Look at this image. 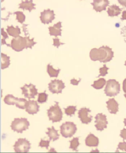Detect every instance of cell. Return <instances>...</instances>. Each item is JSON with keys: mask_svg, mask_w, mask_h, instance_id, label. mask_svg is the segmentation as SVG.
Here are the masks:
<instances>
[{"mask_svg": "<svg viewBox=\"0 0 126 153\" xmlns=\"http://www.w3.org/2000/svg\"><path fill=\"white\" fill-rule=\"evenodd\" d=\"M113 57L112 50L107 46H103L99 49L93 48L90 52V57L92 61H99L101 63L110 62Z\"/></svg>", "mask_w": 126, "mask_h": 153, "instance_id": "6da1fadb", "label": "cell"}, {"mask_svg": "<svg viewBox=\"0 0 126 153\" xmlns=\"http://www.w3.org/2000/svg\"><path fill=\"white\" fill-rule=\"evenodd\" d=\"M34 38L30 39V36L22 37L19 36L17 37L13 38L11 41V48L16 52H19L23 51L24 49H32L37 42L34 41Z\"/></svg>", "mask_w": 126, "mask_h": 153, "instance_id": "7a4b0ae2", "label": "cell"}, {"mask_svg": "<svg viewBox=\"0 0 126 153\" xmlns=\"http://www.w3.org/2000/svg\"><path fill=\"white\" fill-rule=\"evenodd\" d=\"M55 102V105L51 106L50 109L47 110V115L49 120L51 121L52 123L60 122L63 118V112L60 107H59V102Z\"/></svg>", "mask_w": 126, "mask_h": 153, "instance_id": "3957f363", "label": "cell"}, {"mask_svg": "<svg viewBox=\"0 0 126 153\" xmlns=\"http://www.w3.org/2000/svg\"><path fill=\"white\" fill-rule=\"evenodd\" d=\"M104 91V93L107 96H115L120 93V85L116 79H109L106 82V85Z\"/></svg>", "mask_w": 126, "mask_h": 153, "instance_id": "277c9868", "label": "cell"}, {"mask_svg": "<svg viewBox=\"0 0 126 153\" xmlns=\"http://www.w3.org/2000/svg\"><path fill=\"white\" fill-rule=\"evenodd\" d=\"M30 123L28 119L25 118H16L11 123V130L17 133L22 134L24 131H26L29 128Z\"/></svg>", "mask_w": 126, "mask_h": 153, "instance_id": "5b68a950", "label": "cell"}, {"mask_svg": "<svg viewBox=\"0 0 126 153\" xmlns=\"http://www.w3.org/2000/svg\"><path fill=\"white\" fill-rule=\"evenodd\" d=\"M4 103L8 105H14L20 109H24L26 108L27 100L26 99L18 98L15 97L13 95L8 94L5 96L4 100Z\"/></svg>", "mask_w": 126, "mask_h": 153, "instance_id": "8992f818", "label": "cell"}, {"mask_svg": "<svg viewBox=\"0 0 126 153\" xmlns=\"http://www.w3.org/2000/svg\"><path fill=\"white\" fill-rule=\"evenodd\" d=\"M60 133L64 138L73 137L77 131L76 125L72 122H66L60 126Z\"/></svg>", "mask_w": 126, "mask_h": 153, "instance_id": "52a82bcc", "label": "cell"}, {"mask_svg": "<svg viewBox=\"0 0 126 153\" xmlns=\"http://www.w3.org/2000/svg\"><path fill=\"white\" fill-rule=\"evenodd\" d=\"M31 144L26 138H19L14 145L15 152L27 153L31 149Z\"/></svg>", "mask_w": 126, "mask_h": 153, "instance_id": "ba28073f", "label": "cell"}, {"mask_svg": "<svg viewBox=\"0 0 126 153\" xmlns=\"http://www.w3.org/2000/svg\"><path fill=\"white\" fill-rule=\"evenodd\" d=\"M20 89L22 90V94L24 95L26 98L34 99L35 96L38 94V90L36 88V85L30 83L29 85L25 84L23 87L21 88Z\"/></svg>", "mask_w": 126, "mask_h": 153, "instance_id": "9c48e42d", "label": "cell"}, {"mask_svg": "<svg viewBox=\"0 0 126 153\" xmlns=\"http://www.w3.org/2000/svg\"><path fill=\"white\" fill-rule=\"evenodd\" d=\"M66 87L62 80L55 79L52 80L48 83V89L52 94L62 93V90Z\"/></svg>", "mask_w": 126, "mask_h": 153, "instance_id": "30bf717a", "label": "cell"}, {"mask_svg": "<svg viewBox=\"0 0 126 153\" xmlns=\"http://www.w3.org/2000/svg\"><path fill=\"white\" fill-rule=\"evenodd\" d=\"M96 120L94 121L95 127L97 130L100 131H103L104 128H107V125L108 122L107 121L106 116L103 114H98L94 117Z\"/></svg>", "mask_w": 126, "mask_h": 153, "instance_id": "8fae6325", "label": "cell"}, {"mask_svg": "<svg viewBox=\"0 0 126 153\" xmlns=\"http://www.w3.org/2000/svg\"><path fill=\"white\" fill-rule=\"evenodd\" d=\"M55 16L53 10L48 9L44 10V11L40 13V19L42 23L49 24L52 23V21L55 19Z\"/></svg>", "mask_w": 126, "mask_h": 153, "instance_id": "7c38bea8", "label": "cell"}, {"mask_svg": "<svg viewBox=\"0 0 126 153\" xmlns=\"http://www.w3.org/2000/svg\"><path fill=\"white\" fill-rule=\"evenodd\" d=\"M91 111L90 109L86 108H80L78 111V118H80L82 124H88L92 121L93 116H88V113Z\"/></svg>", "mask_w": 126, "mask_h": 153, "instance_id": "4fadbf2b", "label": "cell"}, {"mask_svg": "<svg viewBox=\"0 0 126 153\" xmlns=\"http://www.w3.org/2000/svg\"><path fill=\"white\" fill-rule=\"evenodd\" d=\"M91 4L93 6V9L96 12L100 13L106 10V7L109 6L110 1L109 0H93V2Z\"/></svg>", "mask_w": 126, "mask_h": 153, "instance_id": "5bb4252c", "label": "cell"}, {"mask_svg": "<svg viewBox=\"0 0 126 153\" xmlns=\"http://www.w3.org/2000/svg\"><path fill=\"white\" fill-rule=\"evenodd\" d=\"M39 108L40 106L38 104L37 102L29 100L27 104L26 111L30 114L34 115L38 112Z\"/></svg>", "mask_w": 126, "mask_h": 153, "instance_id": "9a60e30c", "label": "cell"}, {"mask_svg": "<svg viewBox=\"0 0 126 153\" xmlns=\"http://www.w3.org/2000/svg\"><path fill=\"white\" fill-rule=\"evenodd\" d=\"M106 103L108 111L110 114H115L119 111V104L115 99H110Z\"/></svg>", "mask_w": 126, "mask_h": 153, "instance_id": "2e32d148", "label": "cell"}, {"mask_svg": "<svg viewBox=\"0 0 126 153\" xmlns=\"http://www.w3.org/2000/svg\"><path fill=\"white\" fill-rule=\"evenodd\" d=\"M62 22H58L55 24L53 27H48L50 34L51 36H55L57 37L58 36H62Z\"/></svg>", "mask_w": 126, "mask_h": 153, "instance_id": "e0dca14e", "label": "cell"}, {"mask_svg": "<svg viewBox=\"0 0 126 153\" xmlns=\"http://www.w3.org/2000/svg\"><path fill=\"white\" fill-rule=\"evenodd\" d=\"M85 144L88 147H97L99 144V138L93 134H90L85 139Z\"/></svg>", "mask_w": 126, "mask_h": 153, "instance_id": "ac0fdd59", "label": "cell"}, {"mask_svg": "<svg viewBox=\"0 0 126 153\" xmlns=\"http://www.w3.org/2000/svg\"><path fill=\"white\" fill-rule=\"evenodd\" d=\"M19 5V8L22 9L24 10H29L30 13L31 12L32 10L36 9V7H34L36 4L33 3V0H25V1H22Z\"/></svg>", "mask_w": 126, "mask_h": 153, "instance_id": "d6986e66", "label": "cell"}, {"mask_svg": "<svg viewBox=\"0 0 126 153\" xmlns=\"http://www.w3.org/2000/svg\"><path fill=\"white\" fill-rule=\"evenodd\" d=\"M122 9L120 8L116 4H113L109 7L107 10V13L110 17L118 16L120 15L122 11Z\"/></svg>", "mask_w": 126, "mask_h": 153, "instance_id": "ffe728a7", "label": "cell"}, {"mask_svg": "<svg viewBox=\"0 0 126 153\" xmlns=\"http://www.w3.org/2000/svg\"><path fill=\"white\" fill-rule=\"evenodd\" d=\"M47 130H48V131L45 133L48 135V137H50V140L55 141L59 139V134L58 133V130H55L53 126H52L51 128H48Z\"/></svg>", "mask_w": 126, "mask_h": 153, "instance_id": "44dd1931", "label": "cell"}, {"mask_svg": "<svg viewBox=\"0 0 126 153\" xmlns=\"http://www.w3.org/2000/svg\"><path fill=\"white\" fill-rule=\"evenodd\" d=\"M7 33H8L9 36L14 37H17L21 34L20 29L18 26L14 27L12 25L11 26H8L7 29Z\"/></svg>", "mask_w": 126, "mask_h": 153, "instance_id": "7402d4cb", "label": "cell"}, {"mask_svg": "<svg viewBox=\"0 0 126 153\" xmlns=\"http://www.w3.org/2000/svg\"><path fill=\"white\" fill-rule=\"evenodd\" d=\"M60 71V69L57 70L54 69L53 67V66L51 65L50 64H48V65L47 66V72L48 73V75L51 78H53V77L57 78Z\"/></svg>", "mask_w": 126, "mask_h": 153, "instance_id": "603a6c76", "label": "cell"}, {"mask_svg": "<svg viewBox=\"0 0 126 153\" xmlns=\"http://www.w3.org/2000/svg\"><path fill=\"white\" fill-rule=\"evenodd\" d=\"M1 62H2V69L8 68L10 66V57L8 56L6 54L1 53Z\"/></svg>", "mask_w": 126, "mask_h": 153, "instance_id": "cb8c5ba5", "label": "cell"}, {"mask_svg": "<svg viewBox=\"0 0 126 153\" xmlns=\"http://www.w3.org/2000/svg\"><path fill=\"white\" fill-rule=\"evenodd\" d=\"M106 83V79L104 78H100L97 81H94V84L91 85L94 89H102L104 85Z\"/></svg>", "mask_w": 126, "mask_h": 153, "instance_id": "d4e9b609", "label": "cell"}, {"mask_svg": "<svg viewBox=\"0 0 126 153\" xmlns=\"http://www.w3.org/2000/svg\"><path fill=\"white\" fill-rule=\"evenodd\" d=\"M70 149H71L73 151H76V152H78L77 147L80 145L79 142V138L78 137H74L70 141Z\"/></svg>", "mask_w": 126, "mask_h": 153, "instance_id": "484cf974", "label": "cell"}, {"mask_svg": "<svg viewBox=\"0 0 126 153\" xmlns=\"http://www.w3.org/2000/svg\"><path fill=\"white\" fill-rule=\"evenodd\" d=\"M14 14H16V19L19 23L22 24L24 22H25L26 16H25V14L23 13V12L16 11V12H14Z\"/></svg>", "mask_w": 126, "mask_h": 153, "instance_id": "4316f807", "label": "cell"}, {"mask_svg": "<svg viewBox=\"0 0 126 153\" xmlns=\"http://www.w3.org/2000/svg\"><path fill=\"white\" fill-rule=\"evenodd\" d=\"M64 109L65 114L68 116H72L76 111V106H69Z\"/></svg>", "mask_w": 126, "mask_h": 153, "instance_id": "83f0119b", "label": "cell"}, {"mask_svg": "<svg viewBox=\"0 0 126 153\" xmlns=\"http://www.w3.org/2000/svg\"><path fill=\"white\" fill-rule=\"evenodd\" d=\"M48 95L46 93V91L44 93H40L38 94V102L40 104H43L44 102H45L47 100Z\"/></svg>", "mask_w": 126, "mask_h": 153, "instance_id": "f1b7e54d", "label": "cell"}, {"mask_svg": "<svg viewBox=\"0 0 126 153\" xmlns=\"http://www.w3.org/2000/svg\"><path fill=\"white\" fill-rule=\"evenodd\" d=\"M108 69H109V68L106 67V64H104L103 67L100 68V75L97 76L98 78H99V77L100 76H106V75H107L108 74L107 70Z\"/></svg>", "mask_w": 126, "mask_h": 153, "instance_id": "f546056e", "label": "cell"}, {"mask_svg": "<svg viewBox=\"0 0 126 153\" xmlns=\"http://www.w3.org/2000/svg\"><path fill=\"white\" fill-rule=\"evenodd\" d=\"M2 36H3V38L2 39V45L3 44H6L8 46L11 47V45L8 44L6 42V39L7 38H8V36L7 35V33L4 31V29H2Z\"/></svg>", "mask_w": 126, "mask_h": 153, "instance_id": "4dcf8cb0", "label": "cell"}, {"mask_svg": "<svg viewBox=\"0 0 126 153\" xmlns=\"http://www.w3.org/2000/svg\"><path fill=\"white\" fill-rule=\"evenodd\" d=\"M50 140H43L41 138L38 146L40 147L41 148L45 147L46 148V149H48V147L50 146Z\"/></svg>", "mask_w": 126, "mask_h": 153, "instance_id": "1f68e13d", "label": "cell"}, {"mask_svg": "<svg viewBox=\"0 0 126 153\" xmlns=\"http://www.w3.org/2000/svg\"><path fill=\"white\" fill-rule=\"evenodd\" d=\"M117 150H120L125 151L126 152V142L124 141V142H120L118 145ZM117 150V151H118Z\"/></svg>", "mask_w": 126, "mask_h": 153, "instance_id": "d6a6232c", "label": "cell"}, {"mask_svg": "<svg viewBox=\"0 0 126 153\" xmlns=\"http://www.w3.org/2000/svg\"><path fill=\"white\" fill-rule=\"evenodd\" d=\"M53 39L54 42L53 45L54 46L56 47L57 48H59V46L60 45L64 44V43L61 42L60 41V39L58 38H53Z\"/></svg>", "mask_w": 126, "mask_h": 153, "instance_id": "836d02e7", "label": "cell"}, {"mask_svg": "<svg viewBox=\"0 0 126 153\" xmlns=\"http://www.w3.org/2000/svg\"><path fill=\"white\" fill-rule=\"evenodd\" d=\"M120 136L123 139V141L125 140H126V128H124L123 130L121 131Z\"/></svg>", "mask_w": 126, "mask_h": 153, "instance_id": "e575fe53", "label": "cell"}, {"mask_svg": "<svg viewBox=\"0 0 126 153\" xmlns=\"http://www.w3.org/2000/svg\"><path fill=\"white\" fill-rule=\"evenodd\" d=\"M81 79H80V80H76L75 79H73L70 80V83L72 85H78V83H80V82L81 81Z\"/></svg>", "mask_w": 126, "mask_h": 153, "instance_id": "d590c367", "label": "cell"}, {"mask_svg": "<svg viewBox=\"0 0 126 153\" xmlns=\"http://www.w3.org/2000/svg\"><path fill=\"white\" fill-rule=\"evenodd\" d=\"M118 1L121 5L126 7V0H118Z\"/></svg>", "mask_w": 126, "mask_h": 153, "instance_id": "8d00e7d4", "label": "cell"}, {"mask_svg": "<svg viewBox=\"0 0 126 153\" xmlns=\"http://www.w3.org/2000/svg\"><path fill=\"white\" fill-rule=\"evenodd\" d=\"M123 90L124 92L126 93V78L124 80L123 82Z\"/></svg>", "mask_w": 126, "mask_h": 153, "instance_id": "74e56055", "label": "cell"}, {"mask_svg": "<svg viewBox=\"0 0 126 153\" xmlns=\"http://www.w3.org/2000/svg\"><path fill=\"white\" fill-rule=\"evenodd\" d=\"M121 20H126V10H124V11H123V13H122V18H121Z\"/></svg>", "mask_w": 126, "mask_h": 153, "instance_id": "f35d334b", "label": "cell"}, {"mask_svg": "<svg viewBox=\"0 0 126 153\" xmlns=\"http://www.w3.org/2000/svg\"><path fill=\"white\" fill-rule=\"evenodd\" d=\"M124 123L125 126H126V118L124 119Z\"/></svg>", "mask_w": 126, "mask_h": 153, "instance_id": "ab89813d", "label": "cell"}, {"mask_svg": "<svg viewBox=\"0 0 126 153\" xmlns=\"http://www.w3.org/2000/svg\"><path fill=\"white\" fill-rule=\"evenodd\" d=\"M124 96H125V98H126V94H124Z\"/></svg>", "mask_w": 126, "mask_h": 153, "instance_id": "60d3db41", "label": "cell"}, {"mask_svg": "<svg viewBox=\"0 0 126 153\" xmlns=\"http://www.w3.org/2000/svg\"><path fill=\"white\" fill-rule=\"evenodd\" d=\"M125 65L126 66V62H125Z\"/></svg>", "mask_w": 126, "mask_h": 153, "instance_id": "b9f144b4", "label": "cell"}]
</instances>
